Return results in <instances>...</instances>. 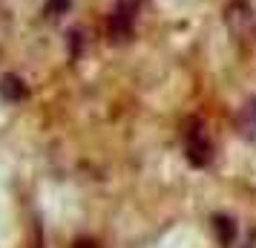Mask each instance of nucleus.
<instances>
[{"label": "nucleus", "instance_id": "3", "mask_svg": "<svg viewBox=\"0 0 256 248\" xmlns=\"http://www.w3.org/2000/svg\"><path fill=\"white\" fill-rule=\"evenodd\" d=\"M132 21H136V0H118L116 12L110 18V41L124 44L132 32Z\"/></svg>", "mask_w": 256, "mask_h": 248}, {"label": "nucleus", "instance_id": "4", "mask_svg": "<svg viewBox=\"0 0 256 248\" xmlns=\"http://www.w3.org/2000/svg\"><path fill=\"white\" fill-rule=\"evenodd\" d=\"M0 95L6 101H20V98H26V87L18 75H3L0 78Z\"/></svg>", "mask_w": 256, "mask_h": 248}, {"label": "nucleus", "instance_id": "1", "mask_svg": "<svg viewBox=\"0 0 256 248\" xmlns=\"http://www.w3.org/2000/svg\"><path fill=\"white\" fill-rule=\"evenodd\" d=\"M182 139H184V153L187 162L193 167H204L210 165L213 159V142L208 136V124L202 118H187L184 130H182Z\"/></svg>", "mask_w": 256, "mask_h": 248}, {"label": "nucleus", "instance_id": "6", "mask_svg": "<svg viewBox=\"0 0 256 248\" xmlns=\"http://www.w3.org/2000/svg\"><path fill=\"white\" fill-rule=\"evenodd\" d=\"M213 228H216V236H219V242L224 248L233 245V239H236V222H233L230 216H216L213 219Z\"/></svg>", "mask_w": 256, "mask_h": 248}, {"label": "nucleus", "instance_id": "7", "mask_svg": "<svg viewBox=\"0 0 256 248\" xmlns=\"http://www.w3.org/2000/svg\"><path fill=\"white\" fill-rule=\"evenodd\" d=\"M70 3L72 0H46V12L55 18V15H64L66 9H70Z\"/></svg>", "mask_w": 256, "mask_h": 248}, {"label": "nucleus", "instance_id": "2", "mask_svg": "<svg viewBox=\"0 0 256 248\" xmlns=\"http://www.w3.org/2000/svg\"><path fill=\"white\" fill-rule=\"evenodd\" d=\"M224 24L233 32V38H239V41H256V15L242 0H236V3H230L224 9Z\"/></svg>", "mask_w": 256, "mask_h": 248}, {"label": "nucleus", "instance_id": "5", "mask_svg": "<svg viewBox=\"0 0 256 248\" xmlns=\"http://www.w3.org/2000/svg\"><path fill=\"white\" fill-rule=\"evenodd\" d=\"M236 127L242 130V136H256V101H248L242 107V113L236 118Z\"/></svg>", "mask_w": 256, "mask_h": 248}]
</instances>
